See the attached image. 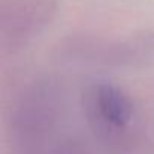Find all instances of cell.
Instances as JSON below:
<instances>
[{
	"instance_id": "6da1fadb",
	"label": "cell",
	"mask_w": 154,
	"mask_h": 154,
	"mask_svg": "<svg viewBox=\"0 0 154 154\" xmlns=\"http://www.w3.org/2000/svg\"><path fill=\"white\" fill-rule=\"evenodd\" d=\"M63 60L94 66H134L154 57V33L143 32L128 36L72 35L59 47Z\"/></svg>"
},
{
	"instance_id": "7a4b0ae2",
	"label": "cell",
	"mask_w": 154,
	"mask_h": 154,
	"mask_svg": "<svg viewBox=\"0 0 154 154\" xmlns=\"http://www.w3.org/2000/svg\"><path fill=\"white\" fill-rule=\"evenodd\" d=\"M83 109L92 130L107 142L125 140L137 121V109L122 88L110 82L89 83L83 91Z\"/></svg>"
},
{
	"instance_id": "3957f363",
	"label": "cell",
	"mask_w": 154,
	"mask_h": 154,
	"mask_svg": "<svg viewBox=\"0 0 154 154\" xmlns=\"http://www.w3.org/2000/svg\"><path fill=\"white\" fill-rule=\"evenodd\" d=\"M57 14L56 0H3L0 9V47L15 54L38 38Z\"/></svg>"
}]
</instances>
